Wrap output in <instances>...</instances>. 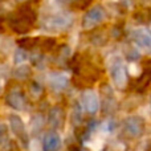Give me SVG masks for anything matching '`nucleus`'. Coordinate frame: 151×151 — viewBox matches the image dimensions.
Returning a JSON list of instances; mask_svg holds the SVG:
<instances>
[{
  "mask_svg": "<svg viewBox=\"0 0 151 151\" xmlns=\"http://www.w3.org/2000/svg\"><path fill=\"white\" fill-rule=\"evenodd\" d=\"M29 91H31V94L33 97H40L41 96V93H42V88H41V85L40 83H37V82H32L31 83V86H29Z\"/></svg>",
  "mask_w": 151,
  "mask_h": 151,
  "instance_id": "18",
  "label": "nucleus"
},
{
  "mask_svg": "<svg viewBox=\"0 0 151 151\" xmlns=\"http://www.w3.org/2000/svg\"><path fill=\"white\" fill-rule=\"evenodd\" d=\"M8 122H9V127L12 130V133L15 134L16 137L19 138V141L27 146L28 145V133H27V129H25V125H24L23 119H21L19 115H9L8 118Z\"/></svg>",
  "mask_w": 151,
  "mask_h": 151,
  "instance_id": "5",
  "label": "nucleus"
},
{
  "mask_svg": "<svg viewBox=\"0 0 151 151\" xmlns=\"http://www.w3.org/2000/svg\"><path fill=\"white\" fill-rule=\"evenodd\" d=\"M72 118H73V122L77 123L82 122V105L76 104L73 107V113H72Z\"/></svg>",
  "mask_w": 151,
  "mask_h": 151,
  "instance_id": "17",
  "label": "nucleus"
},
{
  "mask_svg": "<svg viewBox=\"0 0 151 151\" xmlns=\"http://www.w3.org/2000/svg\"><path fill=\"white\" fill-rule=\"evenodd\" d=\"M8 28V20L3 16H0V33H4L5 29Z\"/></svg>",
  "mask_w": 151,
  "mask_h": 151,
  "instance_id": "20",
  "label": "nucleus"
},
{
  "mask_svg": "<svg viewBox=\"0 0 151 151\" xmlns=\"http://www.w3.org/2000/svg\"><path fill=\"white\" fill-rule=\"evenodd\" d=\"M150 82H151V69H146V70L141 74V77L137 80V83H135L137 91L146 90L147 86L150 85Z\"/></svg>",
  "mask_w": 151,
  "mask_h": 151,
  "instance_id": "13",
  "label": "nucleus"
},
{
  "mask_svg": "<svg viewBox=\"0 0 151 151\" xmlns=\"http://www.w3.org/2000/svg\"><path fill=\"white\" fill-rule=\"evenodd\" d=\"M81 105L89 114H96L99 109V98L93 90H85L82 94Z\"/></svg>",
  "mask_w": 151,
  "mask_h": 151,
  "instance_id": "7",
  "label": "nucleus"
},
{
  "mask_svg": "<svg viewBox=\"0 0 151 151\" xmlns=\"http://www.w3.org/2000/svg\"><path fill=\"white\" fill-rule=\"evenodd\" d=\"M133 40L139 48L151 52V32L146 28H138L133 32Z\"/></svg>",
  "mask_w": 151,
  "mask_h": 151,
  "instance_id": "8",
  "label": "nucleus"
},
{
  "mask_svg": "<svg viewBox=\"0 0 151 151\" xmlns=\"http://www.w3.org/2000/svg\"><path fill=\"white\" fill-rule=\"evenodd\" d=\"M16 77L17 78H25L29 74V69H28V66H25V65H20L19 66V69L16 70Z\"/></svg>",
  "mask_w": 151,
  "mask_h": 151,
  "instance_id": "19",
  "label": "nucleus"
},
{
  "mask_svg": "<svg viewBox=\"0 0 151 151\" xmlns=\"http://www.w3.org/2000/svg\"><path fill=\"white\" fill-rule=\"evenodd\" d=\"M105 17H106L105 8L102 5H94L93 8H90L85 13V16L82 19V23H81V27L83 29H93L99 23H102L105 20Z\"/></svg>",
  "mask_w": 151,
  "mask_h": 151,
  "instance_id": "2",
  "label": "nucleus"
},
{
  "mask_svg": "<svg viewBox=\"0 0 151 151\" xmlns=\"http://www.w3.org/2000/svg\"><path fill=\"white\" fill-rule=\"evenodd\" d=\"M65 121V111L60 106H53L48 114V122L53 129H61Z\"/></svg>",
  "mask_w": 151,
  "mask_h": 151,
  "instance_id": "9",
  "label": "nucleus"
},
{
  "mask_svg": "<svg viewBox=\"0 0 151 151\" xmlns=\"http://www.w3.org/2000/svg\"><path fill=\"white\" fill-rule=\"evenodd\" d=\"M73 1H74V0H60V3H70V4Z\"/></svg>",
  "mask_w": 151,
  "mask_h": 151,
  "instance_id": "21",
  "label": "nucleus"
},
{
  "mask_svg": "<svg viewBox=\"0 0 151 151\" xmlns=\"http://www.w3.org/2000/svg\"><path fill=\"white\" fill-rule=\"evenodd\" d=\"M123 131L130 138H138L145 131V122L139 117H129L123 122Z\"/></svg>",
  "mask_w": 151,
  "mask_h": 151,
  "instance_id": "4",
  "label": "nucleus"
},
{
  "mask_svg": "<svg viewBox=\"0 0 151 151\" xmlns=\"http://www.w3.org/2000/svg\"><path fill=\"white\" fill-rule=\"evenodd\" d=\"M56 47V40L50 39V37H41L40 40V49L44 50V52H50L53 48Z\"/></svg>",
  "mask_w": 151,
  "mask_h": 151,
  "instance_id": "15",
  "label": "nucleus"
},
{
  "mask_svg": "<svg viewBox=\"0 0 151 151\" xmlns=\"http://www.w3.org/2000/svg\"><path fill=\"white\" fill-rule=\"evenodd\" d=\"M80 151H88V150H83V149H82V150H80Z\"/></svg>",
  "mask_w": 151,
  "mask_h": 151,
  "instance_id": "22",
  "label": "nucleus"
},
{
  "mask_svg": "<svg viewBox=\"0 0 151 151\" xmlns=\"http://www.w3.org/2000/svg\"><path fill=\"white\" fill-rule=\"evenodd\" d=\"M91 1H93V0H74L70 5H72V8L76 9V11H83L88 7H90Z\"/></svg>",
  "mask_w": 151,
  "mask_h": 151,
  "instance_id": "16",
  "label": "nucleus"
},
{
  "mask_svg": "<svg viewBox=\"0 0 151 151\" xmlns=\"http://www.w3.org/2000/svg\"><path fill=\"white\" fill-rule=\"evenodd\" d=\"M61 146V137L56 131H49L42 139V150L44 151H58Z\"/></svg>",
  "mask_w": 151,
  "mask_h": 151,
  "instance_id": "10",
  "label": "nucleus"
},
{
  "mask_svg": "<svg viewBox=\"0 0 151 151\" xmlns=\"http://www.w3.org/2000/svg\"><path fill=\"white\" fill-rule=\"evenodd\" d=\"M110 74H111V80L117 88L123 89L127 85V72H126V66L122 63V60H115L113 63Z\"/></svg>",
  "mask_w": 151,
  "mask_h": 151,
  "instance_id": "3",
  "label": "nucleus"
},
{
  "mask_svg": "<svg viewBox=\"0 0 151 151\" xmlns=\"http://www.w3.org/2000/svg\"><path fill=\"white\" fill-rule=\"evenodd\" d=\"M149 151H151V146H150V149H149Z\"/></svg>",
  "mask_w": 151,
  "mask_h": 151,
  "instance_id": "23",
  "label": "nucleus"
},
{
  "mask_svg": "<svg viewBox=\"0 0 151 151\" xmlns=\"http://www.w3.org/2000/svg\"><path fill=\"white\" fill-rule=\"evenodd\" d=\"M72 23L70 16L68 15H56L48 20V28L55 29V31H64Z\"/></svg>",
  "mask_w": 151,
  "mask_h": 151,
  "instance_id": "12",
  "label": "nucleus"
},
{
  "mask_svg": "<svg viewBox=\"0 0 151 151\" xmlns=\"http://www.w3.org/2000/svg\"><path fill=\"white\" fill-rule=\"evenodd\" d=\"M5 102L8 106H11L12 109L16 110H23L27 105V99L24 93L21 91L20 88H12L9 89V91L7 93L5 97Z\"/></svg>",
  "mask_w": 151,
  "mask_h": 151,
  "instance_id": "6",
  "label": "nucleus"
},
{
  "mask_svg": "<svg viewBox=\"0 0 151 151\" xmlns=\"http://www.w3.org/2000/svg\"><path fill=\"white\" fill-rule=\"evenodd\" d=\"M40 40L41 37H23L17 41V44L23 49H35L40 47Z\"/></svg>",
  "mask_w": 151,
  "mask_h": 151,
  "instance_id": "14",
  "label": "nucleus"
},
{
  "mask_svg": "<svg viewBox=\"0 0 151 151\" xmlns=\"http://www.w3.org/2000/svg\"><path fill=\"white\" fill-rule=\"evenodd\" d=\"M49 86L56 91H63L68 88L69 78L65 74H61L58 72H53L49 74Z\"/></svg>",
  "mask_w": 151,
  "mask_h": 151,
  "instance_id": "11",
  "label": "nucleus"
},
{
  "mask_svg": "<svg viewBox=\"0 0 151 151\" xmlns=\"http://www.w3.org/2000/svg\"><path fill=\"white\" fill-rule=\"evenodd\" d=\"M8 27L15 33L24 35L28 33L35 27L37 20V15L35 9L29 4H21L16 11H13L8 16Z\"/></svg>",
  "mask_w": 151,
  "mask_h": 151,
  "instance_id": "1",
  "label": "nucleus"
}]
</instances>
